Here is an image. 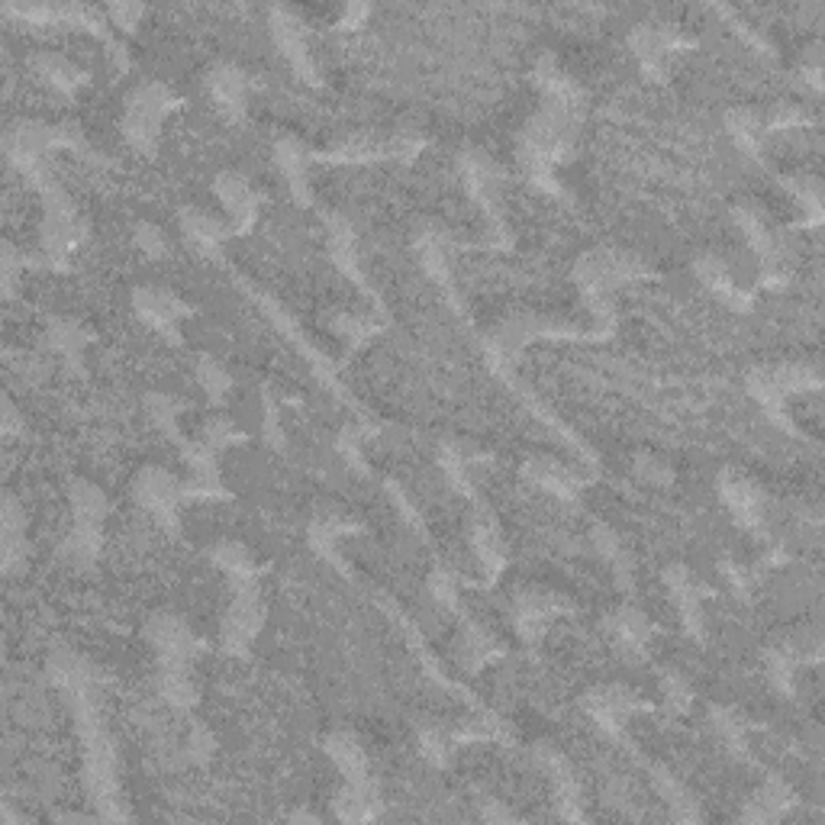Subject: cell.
Segmentation results:
<instances>
[{"label": "cell", "instance_id": "6da1fadb", "mask_svg": "<svg viewBox=\"0 0 825 825\" xmlns=\"http://www.w3.org/2000/svg\"><path fill=\"white\" fill-rule=\"evenodd\" d=\"M178 100L168 94L162 84H142V88L126 100V139L136 142L142 152H152L158 123Z\"/></svg>", "mask_w": 825, "mask_h": 825}, {"label": "cell", "instance_id": "7a4b0ae2", "mask_svg": "<svg viewBox=\"0 0 825 825\" xmlns=\"http://www.w3.org/2000/svg\"><path fill=\"white\" fill-rule=\"evenodd\" d=\"M271 26H274V36H278V46L284 49L287 59L294 62V68H297L307 81H316V71H313V62H310L307 42H303V30H300L303 23L294 17L291 10L274 7V10H271Z\"/></svg>", "mask_w": 825, "mask_h": 825}, {"label": "cell", "instance_id": "3957f363", "mask_svg": "<svg viewBox=\"0 0 825 825\" xmlns=\"http://www.w3.org/2000/svg\"><path fill=\"white\" fill-rule=\"evenodd\" d=\"M136 494H139V500L146 503L155 516L171 519V516H175V506H178V500L184 497V490L178 487V481H175V477H171L168 471L149 468V471H142V474H139V481H136Z\"/></svg>", "mask_w": 825, "mask_h": 825}, {"label": "cell", "instance_id": "277c9868", "mask_svg": "<svg viewBox=\"0 0 825 825\" xmlns=\"http://www.w3.org/2000/svg\"><path fill=\"white\" fill-rule=\"evenodd\" d=\"M210 91L216 97V104L229 113H242V104H245V75L236 68V65H220L210 75Z\"/></svg>", "mask_w": 825, "mask_h": 825}, {"label": "cell", "instance_id": "5b68a950", "mask_svg": "<svg viewBox=\"0 0 825 825\" xmlns=\"http://www.w3.org/2000/svg\"><path fill=\"white\" fill-rule=\"evenodd\" d=\"M36 68H39V75L52 84V88H59L65 94H75L81 84H84V71L75 62H68L65 55H55V52L39 55Z\"/></svg>", "mask_w": 825, "mask_h": 825}, {"label": "cell", "instance_id": "8992f818", "mask_svg": "<svg viewBox=\"0 0 825 825\" xmlns=\"http://www.w3.org/2000/svg\"><path fill=\"white\" fill-rule=\"evenodd\" d=\"M213 561L220 564V568L233 577V581L239 584V587H245V584H252V574H255V564H252V558H249V552H245L242 545H236V542H223L220 548H216L213 552Z\"/></svg>", "mask_w": 825, "mask_h": 825}, {"label": "cell", "instance_id": "52a82bcc", "mask_svg": "<svg viewBox=\"0 0 825 825\" xmlns=\"http://www.w3.org/2000/svg\"><path fill=\"white\" fill-rule=\"evenodd\" d=\"M197 378H200V384H204V390L207 394L213 397V400H220L226 390H229V374H226V368L223 365H216L213 358H200V368H197Z\"/></svg>", "mask_w": 825, "mask_h": 825}, {"label": "cell", "instance_id": "ba28073f", "mask_svg": "<svg viewBox=\"0 0 825 825\" xmlns=\"http://www.w3.org/2000/svg\"><path fill=\"white\" fill-rule=\"evenodd\" d=\"M613 626L619 632V639L632 645V648H639L645 639H648V626H645V619L635 613V610H619V616L613 619Z\"/></svg>", "mask_w": 825, "mask_h": 825}, {"label": "cell", "instance_id": "9c48e42d", "mask_svg": "<svg viewBox=\"0 0 825 825\" xmlns=\"http://www.w3.org/2000/svg\"><path fill=\"white\" fill-rule=\"evenodd\" d=\"M136 242H139L149 255H162V252H165V236L158 233V229H152V226H139Z\"/></svg>", "mask_w": 825, "mask_h": 825}, {"label": "cell", "instance_id": "30bf717a", "mask_svg": "<svg viewBox=\"0 0 825 825\" xmlns=\"http://www.w3.org/2000/svg\"><path fill=\"white\" fill-rule=\"evenodd\" d=\"M110 17L117 20V26H123V30H133L136 20L142 17V7H110Z\"/></svg>", "mask_w": 825, "mask_h": 825}]
</instances>
